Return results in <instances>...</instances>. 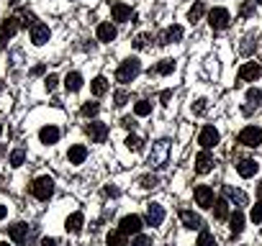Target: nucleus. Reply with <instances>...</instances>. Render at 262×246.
<instances>
[{
	"label": "nucleus",
	"instance_id": "obj_1",
	"mask_svg": "<svg viewBox=\"0 0 262 246\" xmlns=\"http://www.w3.org/2000/svg\"><path fill=\"white\" fill-rule=\"evenodd\" d=\"M170 149L172 144L167 139H160L152 144V152H149V167L152 169H165L170 164Z\"/></svg>",
	"mask_w": 262,
	"mask_h": 246
},
{
	"label": "nucleus",
	"instance_id": "obj_2",
	"mask_svg": "<svg viewBox=\"0 0 262 246\" xmlns=\"http://www.w3.org/2000/svg\"><path fill=\"white\" fill-rule=\"evenodd\" d=\"M139 72H142V62H139L137 57H131V59L121 62V67L116 69V80H118L121 85H126V82H134V80L139 77Z\"/></svg>",
	"mask_w": 262,
	"mask_h": 246
},
{
	"label": "nucleus",
	"instance_id": "obj_3",
	"mask_svg": "<svg viewBox=\"0 0 262 246\" xmlns=\"http://www.w3.org/2000/svg\"><path fill=\"white\" fill-rule=\"evenodd\" d=\"M31 195H34L36 200H49V198L54 195V180H52L49 175L36 177V180L31 182Z\"/></svg>",
	"mask_w": 262,
	"mask_h": 246
},
{
	"label": "nucleus",
	"instance_id": "obj_4",
	"mask_svg": "<svg viewBox=\"0 0 262 246\" xmlns=\"http://www.w3.org/2000/svg\"><path fill=\"white\" fill-rule=\"evenodd\" d=\"M208 23H211L213 31H224V29H229V23H231V13H229L226 8H211V11H208Z\"/></svg>",
	"mask_w": 262,
	"mask_h": 246
},
{
	"label": "nucleus",
	"instance_id": "obj_5",
	"mask_svg": "<svg viewBox=\"0 0 262 246\" xmlns=\"http://www.w3.org/2000/svg\"><path fill=\"white\" fill-rule=\"evenodd\" d=\"M236 141H239L242 146L254 149V146H259V144H262V129H257V126H247V129H242V131H239Z\"/></svg>",
	"mask_w": 262,
	"mask_h": 246
},
{
	"label": "nucleus",
	"instance_id": "obj_6",
	"mask_svg": "<svg viewBox=\"0 0 262 246\" xmlns=\"http://www.w3.org/2000/svg\"><path fill=\"white\" fill-rule=\"evenodd\" d=\"M142 226H144V220L139 218V215H123L121 218V223H118V231H123L126 236H137V233H142Z\"/></svg>",
	"mask_w": 262,
	"mask_h": 246
},
{
	"label": "nucleus",
	"instance_id": "obj_7",
	"mask_svg": "<svg viewBox=\"0 0 262 246\" xmlns=\"http://www.w3.org/2000/svg\"><path fill=\"white\" fill-rule=\"evenodd\" d=\"M18 26H21V23H18V18H16V16H11V18L3 23V26H0V52H3V49L8 46V41L16 36Z\"/></svg>",
	"mask_w": 262,
	"mask_h": 246
},
{
	"label": "nucleus",
	"instance_id": "obj_8",
	"mask_svg": "<svg viewBox=\"0 0 262 246\" xmlns=\"http://www.w3.org/2000/svg\"><path fill=\"white\" fill-rule=\"evenodd\" d=\"M85 131H88V136H90L93 144H103L108 139V126H105L103 120H90Z\"/></svg>",
	"mask_w": 262,
	"mask_h": 246
},
{
	"label": "nucleus",
	"instance_id": "obj_9",
	"mask_svg": "<svg viewBox=\"0 0 262 246\" xmlns=\"http://www.w3.org/2000/svg\"><path fill=\"white\" fill-rule=\"evenodd\" d=\"M224 198H226L229 203H234L236 208H244V205H249V198H247V192H244V190H239V187H231V185H226V187H224Z\"/></svg>",
	"mask_w": 262,
	"mask_h": 246
},
{
	"label": "nucleus",
	"instance_id": "obj_10",
	"mask_svg": "<svg viewBox=\"0 0 262 246\" xmlns=\"http://www.w3.org/2000/svg\"><path fill=\"white\" fill-rule=\"evenodd\" d=\"M193 198H195V203H198L201 208H213V190H211L208 185H198V187L193 190Z\"/></svg>",
	"mask_w": 262,
	"mask_h": 246
},
{
	"label": "nucleus",
	"instance_id": "obj_11",
	"mask_svg": "<svg viewBox=\"0 0 262 246\" xmlns=\"http://www.w3.org/2000/svg\"><path fill=\"white\" fill-rule=\"evenodd\" d=\"M49 36H52L49 26H44V23H34L31 26V44L34 46H44L49 41Z\"/></svg>",
	"mask_w": 262,
	"mask_h": 246
},
{
	"label": "nucleus",
	"instance_id": "obj_12",
	"mask_svg": "<svg viewBox=\"0 0 262 246\" xmlns=\"http://www.w3.org/2000/svg\"><path fill=\"white\" fill-rule=\"evenodd\" d=\"M8 236H11V241H13L16 246H24L26 238H29V223H13V226L8 228Z\"/></svg>",
	"mask_w": 262,
	"mask_h": 246
},
{
	"label": "nucleus",
	"instance_id": "obj_13",
	"mask_svg": "<svg viewBox=\"0 0 262 246\" xmlns=\"http://www.w3.org/2000/svg\"><path fill=\"white\" fill-rule=\"evenodd\" d=\"M259 75H262V67L257 62H247L239 69V80H244V82H254V80H259Z\"/></svg>",
	"mask_w": 262,
	"mask_h": 246
},
{
	"label": "nucleus",
	"instance_id": "obj_14",
	"mask_svg": "<svg viewBox=\"0 0 262 246\" xmlns=\"http://www.w3.org/2000/svg\"><path fill=\"white\" fill-rule=\"evenodd\" d=\"M219 139H221L219 131H216L213 126H206V129L201 131V136H198V144H201L203 149H213V146L219 144Z\"/></svg>",
	"mask_w": 262,
	"mask_h": 246
},
{
	"label": "nucleus",
	"instance_id": "obj_15",
	"mask_svg": "<svg viewBox=\"0 0 262 246\" xmlns=\"http://www.w3.org/2000/svg\"><path fill=\"white\" fill-rule=\"evenodd\" d=\"M180 220H183V226L188 231H201L203 228V218L198 213H193V210H180Z\"/></svg>",
	"mask_w": 262,
	"mask_h": 246
},
{
	"label": "nucleus",
	"instance_id": "obj_16",
	"mask_svg": "<svg viewBox=\"0 0 262 246\" xmlns=\"http://www.w3.org/2000/svg\"><path fill=\"white\" fill-rule=\"evenodd\" d=\"M162 220H165V208L160 203H149L147 205V223L149 226H162Z\"/></svg>",
	"mask_w": 262,
	"mask_h": 246
},
{
	"label": "nucleus",
	"instance_id": "obj_17",
	"mask_svg": "<svg viewBox=\"0 0 262 246\" xmlns=\"http://www.w3.org/2000/svg\"><path fill=\"white\" fill-rule=\"evenodd\" d=\"M213 169V157L208 154V149H203L198 157H195V172L198 175H208Z\"/></svg>",
	"mask_w": 262,
	"mask_h": 246
},
{
	"label": "nucleus",
	"instance_id": "obj_18",
	"mask_svg": "<svg viewBox=\"0 0 262 246\" xmlns=\"http://www.w3.org/2000/svg\"><path fill=\"white\" fill-rule=\"evenodd\" d=\"M183 34H185L183 26H170L167 31L160 34V44H162V46H165V44H178V41L183 39Z\"/></svg>",
	"mask_w": 262,
	"mask_h": 246
},
{
	"label": "nucleus",
	"instance_id": "obj_19",
	"mask_svg": "<svg viewBox=\"0 0 262 246\" xmlns=\"http://www.w3.org/2000/svg\"><path fill=\"white\" fill-rule=\"evenodd\" d=\"M257 169H259V164H257L254 159H239V164H236V172H239V177H244V180L254 177Z\"/></svg>",
	"mask_w": 262,
	"mask_h": 246
},
{
	"label": "nucleus",
	"instance_id": "obj_20",
	"mask_svg": "<svg viewBox=\"0 0 262 246\" xmlns=\"http://www.w3.org/2000/svg\"><path fill=\"white\" fill-rule=\"evenodd\" d=\"M111 16H113V21H118V23H126V21L131 18V8H128L126 3H113V8H111Z\"/></svg>",
	"mask_w": 262,
	"mask_h": 246
},
{
	"label": "nucleus",
	"instance_id": "obj_21",
	"mask_svg": "<svg viewBox=\"0 0 262 246\" xmlns=\"http://www.w3.org/2000/svg\"><path fill=\"white\" fill-rule=\"evenodd\" d=\"M39 139H41V144L52 146V144L59 141V129H57V126H44V129L39 131Z\"/></svg>",
	"mask_w": 262,
	"mask_h": 246
},
{
	"label": "nucleus",
	"instance_id": "obj_22",
	"mask_svg": "<svg viewBox=\"0 0 262 246\" xmlns=\"http://www.w3.org/2000/svg\"><path fill=\"white\" fill-rule=\"evenodd\" d=\"M67 159H70V164H82V162L88 159V149H85L82 144H75V146H70Z\"/></svg>",
	"mask_w": 262,
	"mask_h": 246
},
{
	"label": "nucleus",
	"instance_id": "obj_23",
	"mask_svg": "<svg viewBox=\"0 0 262 246\" xmlns=\"http://www.w3.org/2000/svg\"><path fill=\"white\" fill-rule=\"evenodd\" d=\"M113 39H116V26H113V23H108V21H105V23H100V26H98V41L111 44Z\"/></svg>",
	"mask_w": 262,
	"mask_h": 246
},
{
	"label": "nucleus",
	"instance_id": "obj_24",
	"mask_svg": "<svg viewBox=\"0 0 262 246\" xmlns=\"http://www.w3.org/2000/svg\"><path fill=\"white\" fill-rule=\"evenodd\" d=\"M82 223H85V215L82 213H72L64 220V228H67V233H80L82 231Z\"/></svg>",
	"mask_w": 262,
	"mask_h": 246
},
{
	"label": "nucleus",
	"instance_id": "obj_25",
	"mask_svg": "<svg viewBox=\"0 0 262 246\" xmlns=\"http://www.w3.org/2000/svg\"><path fill=\"white\" fill-rule=\"evenodd\" d=\"M105 243L108 246H128V236L123 233V231H108V236H105Z\"/></svg>",
	"mask_w": 262,
	"mask_h": 246
},
{
	"label": "nucleus",
	"instance_id": "obj_26",
	"mask_svg": "<svg viewBox=\"0 0 262 246\" xmlns=\"http://www.w3.org/2000/svg\"><path fill=\"white\" fill-rule=\"evenodd\" d=\"M64 87H67V92H77V90L82 87V75H80V72H67Z\"/></svg>",
	"mask_w": 262,
	"mask_h": 246
},
{
	"label": "nucleus",
	"instance_id": "obj_27",
	"mask_svg": "<svg viewBox=\"0 0 262 246\" xmlns=\"http://www.w3.org/2000/svg\"><path fill=\"white\" fill-rule=\"evenodd\" d=\"M213 218H216V220H226V218H229V200H226V198L213 200Z\"/></svg>",
	"mask_w": 262,
	"mask_h": 246
},
{
	"label": "nucleus",
	"instance_id": "obj_28",
	"mask_svg": "<svg viewBox=\"0 0 262 246\" xmlns=\"http://www.w3.org/2000/svg\"><path fill=\"white\" fill-rule=\"evenodd\" d=\"M247 108H244V113H252V105L254 108H259L262 105V90H257V87H252V90H247Z\"/></svg>",
	"mask_w": 262,
	"mask_h": 246
},
{
	"label": "nucleus",
	"instance_id": "obj_29",
	"mask_svg": "<svg viewBox=\"0 0 262 246\" xmlns=\"http://www.w3.org/2000/svg\"><path fill=\"white\" fill-rule=\"evenodd\" d=\"M229 228H231V233H234V236L244 231V215H242L239 210H234V213L229 215Z\"/></svg>",
	"mask_w": 262,
	"mask_h": 246
},
{
	"label": "nucleus",
	"instance_id": "obj_30",
	"mask_svg": "<svg viewBox=\"0 0 262 246\" xmlns=\"http://www.w3.org/2000/svg\"><path fill=\"white\" fill-rule=\"evenodd\" d=\"M203 16H206V6L201 3V0H195V3H193V8L188 11V21H190V23H198Z\"/></svg>",
	"mask_w": 262,
	"mask_h": 246
},
{
	"label": "nucleus",
	"instance_id": "obj_31",
	"mask_svg": "<svg viewBox=\"0 0 262 246\" xmlns=\"http://www.w3.org/2000/svg\"><path fill=\"white\" fill-rule=\"evenodd\" d=\"M90 90H93L95 97L105 95V92H108V80H105V77H95V80L90 82Z\"/></svg>",
	"mask_w": 262,
	"mask_h": 246
},
{
	"label": "nucleus",
	"instance_id": "obj_32",
	"mask_svg": "<svg viewBox=\"0 0 262 246\" xmlns=\"http://www.w3.org/2000/svg\"><path fill=\"white\" fill-rule=\"evenodd\" d=\"M123 144H126V149H128V152H142V149H144V141H142L137 134H128Z\"/></svg>",
	"mask_w": 262,
	"mask_h": 246
},
{
	"label": "nucleus",
	"instance_id": "obj_33",
	"mask_svg": "<svg viewBox=\"0 0 262 246\" xmlns=\"http://www.w3.org/2000/svg\"><path fill=\"white\" fill-rule=\"evenodd\" d=\"M195 246H219V243H216V238H213V233H211V231H201V236H198Z\"/></svg>",
	"mask_w": 262,
	"mask_h": 246
},
{
	"label": "nucleus",
	"instance_id": "obj_34",
	"mask_svg": "<svg viewBox=\"0 0 262 246\" xmlns=\"http://www.w3.org/2000/svg\"><path fill=\"white\" fill-rule=\"evenodd\" d=\"M172 69H175V59H162V62L155 67V72H157V75H170Z\"/></svg>",
	"mask_w": 262,
	"mask_h": 246
},
{
	"label": "nucleus",
	"instance_id": "obj_35",
	"mask_svg": "<svg viewBox=\"0 0 262 246\" xmlns=\"http://www.w3.org/2000/svg\"><path fill=\"white\" fill-rule=\"evenodd\" d=\"M134 113H137L139 118L149 115V113H152V103H149V100H139V103L134 105Z\"/></svg>",
	"mask_w": 262,
	"mask_h": 246
},
{
	"label": "nucleus",
	"instance_id": "obj_36",
	"mask_svg": "<svg viewBox=\"0 0 262 246\" xmlns=\"http://www.w3.org/2000/svg\"><path fill=\"white\" fill-rule=\"evenodd\" d=\"M24 159H26V152H24V149H13V152H11V157H8L11 167H21V164H24Z\"/></svg>",
	"mask_w": 262,
	"mask_h": 246
},
{
	"label": "nucleus",
	"instance_id": "obj_37",
	"mask_svg": "<svg viewBox=\"0 0 262 246\" xmlns=\"http://www.w3.org/2000/svg\"><path fill=\"white\" fill-rule=\"evenodd\" d=\"M139 185H142L144 190H155V187L160 185V177H157V175H144V177L139 180Z\"/></svg>",
	"mask_w": 262,
	"mask_h": 246
},
{
	"label": "nucleus",
	"instance_id": "obj_38",
	"mask_svg": "<svg viewBox=\"0 0 262 246\" xmlns=\"http://www.w3.org/2000/svg\"><path fill=\"white\" fill-rule=\"evenodd\" d=\"M126 103H128V92H126V90H116V92H113V105H116V108H123Z\"/></svg>",
	"mask_w": 262,
	"mask_h": 246
},
{
	"label": "nucleus",
	"instance_id": "obj_39",
	"mask_svg": "<svg viewBox=\"0 0 262 246\" xmlns=\"http://www.w3.org/2000/svg\"><path fill=\"white\" fill-rule=\"evenodd\" d=\"M98 110H100V105H98V103H85V105L80 108V113H82L85 118H93V115H98Z\"/></svg>",
	"mask_w": 262,
	"mask_h": 246
},
{
	"label": "nucleus",
	"instance_id": "obj_40",
	"mask_svg": "<svg viewBox=\"0 0 262 246\" xmlns=\"http://www.w3.org/2000/svg\"><path fill=\"white\" fill-rule=\"evenodd\" d=\"M206 108H208V100H206V97H198V100L193 103V113H195V115H203Z\"/></svg>",
	"mask_w": 262,
	"mask_h": 246
},
{
	"label": "nucleus",
	"instance_id": "obj_41",
	"mask_svg": "<svg viewBox=\"0 0 262 246\" xmlns=\"http://www.w3.org/2000/svg\"><path fill=\"white\" fill-rule=\"evenodd\" d=\"M249 218H252L254 223H262V200L252 205V213H249Z\"/></svg>",
	"mask_w": 262,
	"mask_h": 246
},
{
	"label": "nucleus",
	"instance_id": "obj_42",
	"mask_svg": "<svg viewBox=\"0 0 262 246\" xmlns=\"http://www.w3.org/2000/svg\"><path fill=\"white\" fill-rule=\"evenodd\" d=\"M131 246H152V238H149V236H144V233H137V236H134V241H131Z\"/></svg>",
	"mask_w": 262,
	"mask_h": 246
},
{
	"label": "nucleus",
	"instance_id": "obj_43",
	"mask_svg": "<svg viewBox=\"0 0 262 246\" xmlns=\"http://www.w3.org/2000/svg\"><path fill=\"white\" fill-rule=\"evenodd\" d=\"M24 29H29V26H34V23H39L36 18H34V13H29V11H24V16H21V21H18Z\"/></svg>",
	"mask_w": 262,
	"mask_h": 246
},
{
	"label": "nucleus",
	"instance_id": "obj_44",
	"mask_svg": "<svg viewBox=\"0 0 262 246\" xmlns=\"http://www.w3.org/2000/svg\"><path fill=\"white\" fill-rule=\"evenodd\" d=\"M149 39H152L149 34H139V36L134 39V46H137V49H144V46L149 44Z\"/></svg>",
	"mask_w": 262,
	"mask_h": 246
},
{
	"label": "nucleus",
	"instance_id": "obj_45",
	"mask_svg": "<svg viewBox=\"0 0 262 246\" xmlns=\"http://www.w3.org/2000/svg\"><path fill=\"white\" fill-rule=\"evenodd\" d=\"M57 82H59V77H57V75H49V77L44 80V87H47V90H54Z\"/></svg>",
	"mask_w": 262,
	"mask_h": 246
},
{
	"label": "nucleus",
	"instance_id": "obj_46",
	"mask_svg": "<svg viewBox=\"0 0 262 246\" xmlns=\"http://www.w3.org/2000/svg\"><path fill=\"white\" fill-rule=\"evenodd\" d=\"M121 126H123V129H134V126H137V120L131 118V115H126V118H121Z\"/></svg>",
	"mask_w": 262,
	"mask_h": 246
},
{
	"label": "nucleus",
	"instance_id": "obj_47",
	"mask_svg": "<svg viewBox=\"0 0 262 246\" xmlns=\"http://www.w3.org/2000/svg\"><path fill=\"white\" fill-rule=\"evenodd\" d=\"M39 246H59V241L49 236V238H41V241H39Z\"/></svg>",
	"mask_w": 262,
	"mask_h": 246
},
{
	"label": "nucleus",
	"instance_id": "obj_48",
	"mask_svg": "<svg viewBox=\"0 0 262 246\" xmlns=\"http://www.w3.org/2000/svg\"><path fill=\"white\" fill-rule=\"evenodd\" d=\"M252 8H254V0H252V3H247V6H242V16L247 18V16L252 13Z\"/></svg>",
	"mask_w": 262,
	"mask_h": 246
},
{
	"label": "nucleus",
	"instance_id": "obj_49",
	"mask_svg": "<svg viewBox=\"0 0 262 246\" xmlns=\"http://www.w3.org/2000/svg\"><path fill=\"white\" fill-rule=\"evenodd\" d=\"M170 97H172V92H170V90H165V92L160 95V100H162V105H170Z\"/></svg>",
	"mask_w": 262,
	"mask_h": 246
},
{
	"label": "nucleus",
	"instance_id": "obj_50",
	"mask_svg": "<svg viewBox=\"0 0 262 246\" xmlns=\"http://www.w3.org/2000/svg\"><path fill=\"white\" fill-rule=\"evenodd\" d=\"M105 195H111V198H118V187H111V185H108V187H105Z\"/></svg>",
	"mask_w": 262,
	"mask_h": 246
},
{
	"label": "nucleus",
	"instance_id": "obj_51",
	"mask_svg": "<svg viewBox=\"0 0 262 246\" xmlns=\"http://www.w3.org/2000/svg\"><path fill=\"white\" fill-rule=\"evenodd\" d=\"M8 215V205H0V220H3Z\"/></svg>",
	"mask_w": 262,
	"mask_h": 246
},
{
	"label": "nucleus",
	"instance_id": "obj_52",
	"mask_svg": "<svg viewBox=\"0 0 262 246\" xmlns=\"http://www.w3.org/2000/svg\"><path fill=\"white\" fill-rule=\"evenodd\" d=\"M3 87H6V82H3V80H0V92H3Z\"/></svg>",
	"mask_w": 262,
	"mask_h": 246
},
{
	"label": "nucleus",
	"instance_id": "obj_53",
	"mask_svg": "<svg viewBox=\"0 0 262 246\" xmlns=\"http://www.w3.org/2000/svg\"><path fill=\"white\" fill-rule=\"evenodd\" d=\"M0 246H11V243H8V241H0Z\"/></svg>",
	"mask_w": 262,
	"mask_h": 246
},
{
	"label": "nucleus",
	"instance_id": "obj_54",
	"mask_svg": "<svg viewBox=\"0 0 262 246\" xmlns=\"http://www.w3.org/2000/svg\"><path fill=\"white\" fill-rule=\"evenodd\" d=\"M257 192H259V195H262V182H259V187H257Z\"/></svg>",
	"mask_w": 262,
	"mask_h": 246
},
{
	"label": "nucleus",
	"instance_id": "obj_55",
	"mask_svg": "<svg viewBox=\"0 0 262 246\" xmlns=\"http://www.w3.org/2000/svg\"><path fill=\"white\" fill-rule=\"evenodd\" d=\"M0 136H3V123H0Z\"/></svg>",
	"mask_w": 262,
	"mask_h": 246
},
{
	"label": "nucleus",
	"instance_id": "obj_56",
	"mask_svg": "<svg viewBox=\"0 0 262 246\" xmlns=\"http://www.w3.org/2000/svg\"><path fill=\"white\" fill-rule=\"evenodd\" d=\"M254 3H262V0H254Z\"/></svg>",
	"mask_w": 262,
	"mask_h": 246
}]
</instances>
